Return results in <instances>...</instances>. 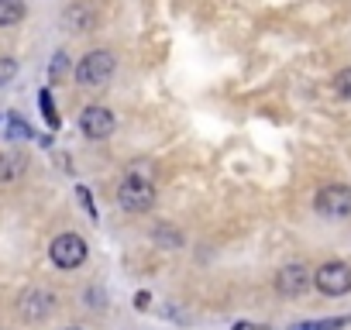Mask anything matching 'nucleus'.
<instances>
[{"label":"nucleus","mask_w":351,"mask_h":330,"mask_svg":"<svg viewBox=\"0 0 351 330\" xmlns=\"http://www.w3.org/2000/svg\"><path fill=\"white\" fill-rule=\"evenodd\" d=\"M21 158L18 155H0V183H8V179H14L18 173H21Z\"/></svg>","instance_id":"nucleus-12"},{"label":"nucleus","mask_w":351,"mask_h":330,"mask_svg":"<svg viewBox=\"0 0 351 330\" xmlns=\"http://www.w3.org/2000/svg\"><path fill=\"white\" fill-rule=\"evenodd\" d=\"M231 330H269V327H262V323H248V320H238Z\"/></svg>","instance_id":"nucleus-19"},{"label":"nucleus","mask_w":351,"mask_h":330,"mask_svg":"<svg viewBox=\"0 0 351 330\" xmlns=\"http://www.w3.org/2000/svg\"><path fill=\"white\" fill-rule=\"evenodd\" d=\"M110 76H114V55L104 49L83 55L76 66V83H83V86H104Z\"/></svg>","instance_id":"nucleus-2"},{"label":"nucleus","mask_w":351,"mask_h":330,"mask_svg":"<svg viewBox=\"0 0 351 330\" xmlns=\"http://www.w3.org/2000/svg\"><path fill=\"white\" fill-rule=\"evenodd\" d=\"M334 90H337L344 100H351V69H341V73L334 76Z\"/></svg>","instance_id":"nucleus-13"},{"label":"nucleus","mask_w":351,"mask_h":330,"mask_svg":"<svg viewBox=\"0 0 351 330\" xmlns=\"http://www.w3.org/2000/svg\"><path fill=\"white\" fill-rule=\"evenodd\" d=\"M313 210L327 220H344L351 217V190L348 186H324L313 200Z\"/></svg>","instance_id":"nucleus-4"},{"label":"nucleus","mask_w":351,"mask_h":330,"mask_svg":"<svg viewBox=\"0 0 351 330\" xmlns=\"http://www.w3.org/2000/svg\"><path fill=\"white\" fill-rule=\"evenodd\" d=\"M117 203H121L128 214H145V210H152V203H155V190H152L148 179L128 176V179L117 186Z\"/></svg>","instance_id":"nucleus-1"},{"label":"nucleus","mask_w":351,"mask_h":330,"mask_svg":"<svg viewBox=\"0 0 351 330\" xmlns=\"http://www.w3.org/2000/svg\"><path fill=\"white\" fill-rule=\"evenodd\" d=\"M313 285L324 296H344V292H351V265H344V262H324L313 272Z\"/></svg>","instance_id":"nucleus-3"},{"label":"nucleus","mask_w":351,"mask_h":330,"mask_svg":"<svg viewBox=\"0 0 351 330\" xmlns=\"http://www.w3.org/2000/svg\"><path fill=\"white\" fill-rule=\"evenodd\" d=\"M310 282H313V279H310L306 265H300V262L282 265V268H279V275H276V285H279V292H282V296H300Z\"/></svg>","instance_id":"nucleus-8"},{"label":"nucleus","mask_w":351,"mask_h":330,"mask_svg":"<svg viewBox=\"0 0 351 330\" xmlns=\"http://www.w3.org/2000/svg\"><path fill=\"white\" fill-rule=\"evenodd\" d=\"M25 0H0V28H11L25 18Z\"/></svg>","instance_id":"nucleus-9"},{"label":"nucleus","mask_w":351,"mask_h":330,"mask_svg":"<svg viewBox=\"0 0 351 330\" xmlns=\"http://www.w3.org/2000/svg\"><path fill=\"white\" fill-rule=\"evenodd\" d=\"M155 241H165L169 248H180V234L169 231V227H155Z\"/></svg>","instance_id":"nucleus-16"},{"label":"nucleus","mask_w":351,"mask_h":330,"mask_svg":"<svg viewBox=\"0 0 351 330\" xmlns=\"http://www.w3.org/2000/svg\"><path fill=\"white\" fill-rule=\"evenodd\" d=\"M52 309H56V296L45 292V289H28V292L21 296V316H25L28 323L45 320Z\"/></svg>","instance_id":"nucleus-7"},{"label":"nucleus","mask_w":351,"mask_h":330,"mask_svg":"<svg viewBox=\"0 0 351 330\" xmlns=\"http://www.w3.org/2000/svg\"><path fill=\"white\" fill-rule=\"evenodd\" d=\"M66 25H69L73 31H90V28H93V14H90V8L73 4V8L66 11Z\"/></svg>","instance_id":"nucleus-10"},{"label":"nucleus","mask_w":351,"mask_h":330,"mask_svg":"<svg viewBox=\"0 0 351 330\" xmlns=\"http://www.w3.org/2000/svg\"><path fill=\"white\" fill-rule=\"evenodd\" d=\"M42 110H45V120H49V124H59V117H56V110H52V97H49V93H42Z\"/></svg>","instance_id":"nucleus-18"},{"label":"nucleus","mask_w":351,"mask_h":330,"mask_svg":"<svg viewBox=\"0 0 351 330\" xmlns=\"http://www.w3.org/2000/svg\"><path fill=\"white\" fill-rule=\"evenodd\" d=\"M49 255H52V262H56L59 268H80V265L86 262V241H83L80 234H59V238L52 241Z\"/></svg>","instance_id":"nucleus-5"},{"label":"nucleus","mask_w":351,"mask_h":330,"mask_svg":"<svg viewBox=\"0 0 351 330\" xmlns=\"http://www.w3.org/2000/svg\"><path fill=\"white\" fill-rule=\"evenodd\" d=\"M351 327V316H330V320H306V323H293L289 330H341Z\"/></svg>","instance_id":"nucleus-11"},{"label":"nucleus","mask_w":351,"mask_h":330,"mask_svg":"<svg viewBox=\"0 0 351 330\" xmlns=\"http://www.w3.org/2000/svg\"><path fill=\"white\" fill-rule=\"evenodd\" d=\"M14 76H18V62L14 59H0V86L11 83Z\"/></svg>","instance_id":"nucleus-15"},{"label":"nucleus","mask_w":351,"mask_h":330,"mask_svg":"<svg viewBox=\"0 0 351 330\" xmlns=\"http://www.w3.org/2000/svg\"><path fill=\"white\" fill-rule=\"evenodd\" d=\"M66 330H83V327H66Z\"/></svg>","instance_id":"nucleus-21"},{"label":"nucleus","mask_w":351,"mask_h":330,"mask_svg":"<svg viewBox=\"0 0 351 330\" xmlns=\"http://www.w3.org/2000/svg\"><path fill=\"white\" fill-rule=\"evenodd\" d=\"M138 309H148V292H138V303H134Z\"/></svg>","instance_id":"nucleus-20"},{"label":"nucleus","mask_w":351,"mask_h":330,"mask_svg":"<svg viewBox=\"0 0 351 330\" xmlns=\"http://www.w3.org/2000/svg\"><path fill=\"white\" fill-rule=\"evenodd\" d=\"M66 66H69V62H66V52H59V55L52 59V73H49V76H52V79H59V76L66 73Z\"/></svg>","instance_id":"nucleus-17"},{"label":"nucleus","mask_w":351,"mask_h":330,"mask_svg":"<svg viewBox=\"0 0 351 330\" xmlns=\"http://www.w3.org/2000/svg\"><path fill=\"white\" fill-rule=\"evenodd\" d=\"M8 134H11L14 141H25V138H32L28 124H25V120H18V117H11V124H8Z\"/></svg>","instance_id":"nucleus-14"},{"label":"nucleus","mask_w":351,"mask_h":330,"mask_svg":"<svg viewBox=\"0 0 351 330\" xmlns=\"http://www.w3.org/2000/svg\"><path fill=\"white\" fill-rule=\"evenodd\" d=\"M80 127H83V134H86V138L104 141V138H110V134H114V114H110L107 107L93 103V107H86V110H83Z\"/></svg>","instance_id":"nucleus-6"}]
</instances>
